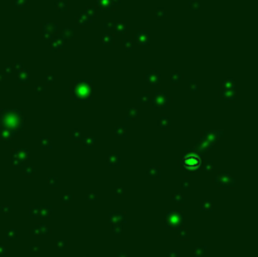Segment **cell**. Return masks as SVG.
<instances>
[{"label": "cell", "instance_id": "1", "mask_svg": "<svg viewBox=\"0 0 258 257\" xmlns=\"http://www.w3.org/2000/svg\"><path fill=\"white\" fill-rule=\"evenodd\" d=\"M184 165L189 169H195L197 167L200 165V159L197 155H188L184 159Z\"/></svg>", "mask_w": 258, "mask_h": 257}, {"label": "cell", "instance_id": "2", "mask_svg": "<svg viewBox=\"0 0 258 257\" xmlns=\"http://www.w3.org/2000/svg\"><path fill=\"white\" fill-rule=\"evenodd\" d=\"M57 28H58V25L54 24V23H44V24L42 25L43 36H44L45 38H49L53 33H55V32H57Z\"/></svg>", "mask_w": 258, "mask_h": 257}, {"label": "cell", "instance_id": "3", "mask_svg": "<svg viewBox=\"0 0 258 257\" xmlns=\"http://www.w3.org/2000/svg\"><path fill=\"white\" fill-rule=\"evenodd\" d=\"M135 41L139 44H146L149 43V32L147 30H139L137 33H135Z\"/></svg>", "mask_w": 258, "mask_h": 257}, {"label": "cell", "instance_id": "4", "mask_svg": "<svg viewBox=\"0 0 258 257\" xmlns=\"http://www.w3.org/2000/svg\"><path fill=\"white\" fill-rule=\"evenodd\" d=\"M152 101H154V105L155 106H165V105H168V102H170L169 97H168L165 93H157L156 97Z\"/></svg>", "mask_w": 258, "mask_h": 257}, {"label": "cell", "instance_id": "5", "mask_svg": "<svg viewBox=\"0 0 258 257\" xmlns=\"http://www.w3.org/2000/svg\"><path fill=\"white\" fill-rule=\"evenodd\" d=\"M166 219H168V223L170 226H179L181 223V216L178 213H170Z\"/></svg>", "mask_w": 258, "mask_h": 257}, {"label": "cell", "instance_id": "6", "mask_svg": "<svg viewBox=\"0 0 258 257\" xmlns=\"http://www.w3.org/2000/svg\"><path fill=\"white\" fill-rule=\"evenodd\" d=\"M97 5L100 10H112L115 8L112 0H97Z\"/></svg>", "mask_w": 258, "mask_h": 257}, {"label": "cell", "instance_id": "7", "mask_svg": "<svg viewBox=\"0 0 258 257\" xmlns=\"http://www.w3.org/2000/svg\"><path fill=\"white\" fill-rule=\"evenodd\" d=\"M145 78H146V81H149L151 85H157V83L160 82V75H159L157 72H155V71H151L149 75L145 76Z\"/></svg>", "mask_w": 258, "mask_h": 257}, {"label": "cell", "instance_id": "8", "mask_svg": "<svg viewBox=\"0 0 258 257\" xmlns=\"http://www.w3.org/2000/svg\"><path fill=\"white\" fill-rule=\"evenodd\" d=\"M55 7H57V9L59 12H67L68 7H69L68 0H58V2L55 3Z\"/></svg>", "mask_w": 258, "mask_h": 257}, {"label": "cell", "instance_id": "9", "mask_svg": "<svg viewBox=\"0 0 258 257\" xmlns=\"http://www.w3.org/2000/svg\"><path fill=\"white\" fill-rule=\"evenodd\" d=\"M107 163L110 164V165H120V163H121V160H120V155H117V154H111L110 156H108V159H107Z\"/></svg>", "mask_w": 258, "mask_h": 257}, {"label": "cell", "instance_id": "10", "mask_svg": "<svg viewBox=\"0 0 258 257\" xmlns=\"http://www.w3.org/2000/svg\"><path fill=\"white\" fill-rule=\"evenodd\" d=\"M188 7H189V10L197 12V10L200 9V2H199V0H190L189 4H188Z\"/></svg>", "mask_w": 258, "mask_h": 257}, {"label": "cell", "instance_id": "11", "mask_svg": "<svg viewBox=\"0 0 258 257\" xmlns=\"http://www.w3.org/2000/svg\"><path fill=\"white\" fill-rule=\"evenodd\" d=\"M207 253V247L205 246H200V247H197L194 250V256L195 257H204Z\"/></svg>", "mask_w": 258, "mask_h": 257}, {"label": "cell", "instance_id": "12", "mask_svg": "<svg viewBox=\"0 0 258 257\" xmlns=\"http://www.w3.org/2000/svg\"><path fill=\"white\" fill-rule=\"evenodd\" d=\"M82 13H83L84 15H87L89 19H92V18L94 17V14H96V8H93V7H88V8H86Z\"/></svg>", "mask_w": 258, "mask_h": 257}, {"label": "cell", "instance_id": "13", "mask_svg": "<svg viewBox=\"0 0 258 257\" xmlns=\"http://www.w3.org/2000/svg\"><path fill=\"white\" fill-rule=\"evenodd\" d=\"M170 124H171L170 120H169L168 117H165V116H163V117L160 119V121H159V126H160V128H166Z\"/></svg>", "mask_w": 258, "mask_h": 257}, {"label": "cell", "instance_id": "14", "mask_svg": "<svg viewBox=\"0 0 258 257\" xmlns=\"http://www.w3.org/2000/svg\"><path fill=\"white\" fill-rule=\"evenodd\" d=\"M89 20H91V19H89L87 15H84L83 13H82V14H81V15L77 18V23H78L79 25H86V24H87Z\"/></svg>", "mask_w": 258, "mask_h": 257}, {"label": "cell", "instance_id": "15", "mask_svg": "<svg viewBox=\"0 0 258 257\" xmlns=\"http://www.w3.org/2000/svg\"><path fill=\"white\" fill-rule=\"evenodd\" d=\"M28 72L24 70V71H22V73H20V76H19V80H18V82L19 83H28Z\"/></svg>", "mask_w": 258, "mask_h": 257}, {"label": "cell", "instance_id": "16", "mask_svg": "<svg viewBox=\"0 0 258 257\" xmlns=\"http://www.w3.org/2000/svg\"><path fill=\"white\" fill-rule=\"evenodd\" d=\"M28 3H29V0H15L14 5L17 8H19V9H23V8H25L28 5Z\"/></svg>", "mask_w": 258, "mask_h": 257}, {"label": "cell", "instance_id": "17", "mask_svg": "<svg viewBox=\"0 0 258 257\" xmlns=\"http://www.w3.org/2000/svg\"><path fill=\"white\" fill-rule=\"evenodd\" d=\"M115 28H116V32L117 33H125L126 32V24L125 23H117V24H115Z\"/></svg>", "mask_w": 258, "mask_h": 257}, {"label": "cell", "instance_id": "18", "mask_svg": "<svg viewBox=\"0 0 258 257\" xmlns=\"http://www.w3.org/2000/svg\"><path fill=\"white\" fill-rule=\"evenodd\" d=\"M63 36H64V37H67V38H73L74 32H73L72 28H66V29L63 30Z\"/></svg>", "mask_w": 258, "mask_h": 257}, {"label": "cell", "instance_id": "19", "mask_svg": "<svg viewBox=\"0 0 258 257\" xmlns=\"http://www.w3.org/2000/svg\"><path fill=\"white\" fill-rule=\"evenodd\" d=\"M115 133H116V135H118V136H125V135H126V128H125L123 126H118V127H116Z\"/></svg>", "mask_w": 258, "mask_h": 257}, {"label": "cell", "instance_id": "20", "mask_svg": "<svg viewBox=\"0 0 258 257\" xmlns=\"http://www.w3.org/2000/svg\"><path fill=\"white\" fill-rule=\"evenodd\" d=\"M72 199H73V196H72V194H64V196L62 197V202H63L64 204H69V203L72 202Z\"/></svg>", "mask_w": 258, "mask_h": 257}, {"label": "cell", "instance_id": "21", "mask_svg": "<svg viewBox=\"0 0 258 257\" xmlns=\"http://www.w3.org/2000/svg\"><path fill=\"white\" fill-rule=\"evenodd\" d=\"M83 145L87 146V148L93 146V145H94V139H93V138H86V139L83 140Z\"/></svg>", "mask_w": 258, "mask_h": 257}, {"label": "cell", "instance_id": "22", "mask_svg": "<svg viewBox=\"0 0 258 257\" xmlns=\"http://www.w3.org/2000/svg\"><path fill=\"white\" fill-rule=\"evenodd\" d=\"M67 246H68V241H59V242L57 243V248H58V251H63Z\"/></svg>", "mask_w": 258, "mask_h": 257}, {"label": "cell", "instance_id": "23", "mask_svg": "<svg viewBox=\"0 0 258 257\" xmlns=\"http://www.w3.org/2000/svg\"><path fill=\"white\" fill-rule=\"evenodd\" d=\"M102 42L106 44V43H108V44H112V42H113V38H112V36L111 34H105L103 36V38H102Z\"/></svg>", "mask_w": 258, "mask_h": 257}, {"label": "cell", "instance_id": "24", "mask_svg": "<svg viewBox=\"0 0 258 257\" xmlns=\"http://www.w3.org/2000/svg\"><path fill=\"white\" fill-rule=\"evenodd\" d=\"M183 78V76L180 75V73H176V72H174L173 75H171V82L173 83H176L178 81H180Z\"/></svg>", "mask_w": 258, "mask_h": 257}, {"label": "cell", "instance_id": "25", "mask_svg": "<svg viewBox=\"0 0 258 257\" xmlns=\"http://www.w3.org/2000/svg\"><path fill=\"white\" fill-rule=\"evenodd\" d=\"M165 14H166V13H165V10H164V9H157V10H156V13H155V17H156V18H159V19H163V18L165 17Z\"/></svg>", "mask_w": 258, "mask_h": 257}, {"label": "cell", "instance_id": "26", "mask_svg": "<svg viewBox=\"0 0 258 257\" xmlns=\"http://www.w3.org/2000/svg\"><path fill=\"white\" fill-rule=\"evenodd\" d=\"M41 211H42V216H43V217L50 216V213H52V209H50V207H43Z\"/></svg>", "mask_w": 258, "mask_h": 257}, {"label": "cell", "instance_id": "27", "mask_svg": "<svg viewBox=\"0 0 258 257\" xmlns=\"http://www.w3.org/2000/svg\"><path fill=\"white\" fill-rule=\"evenodd\" d=\"M136 115H137V111L135 109H130V110H128V112H127V117L130 119V120H134V117Z\"/></svg>", "mask_w": 258, "mask_h": 257}, {"label": "cell", "instance_id": "28", "mask_svg": "<svg viewBox=\"0 0 258 257\" xmlns=\"http://www.w3.org/2000/svg\"><path fill=\"white\" fill-rule=\"evenodd\" d=\"M45 80H47L48 83H53L54 81H57V75H52V73H49V75H47Z\"/></svg>", "mask_w": 258, "mask_h": 257}, {"label": "cell", "instance_id": "29", "mask_svg": "<svg viewBox=\"0 0 258 257\" xmlns=\"http://www.w3.org/2000/svg\"><path fill=\"white\" fill-rule=\"evenodd\" d=\"M71 136L73 140H79L81 139V131H77V130H73L71 133Z\"/></svg>", "mask_w": 258, "mask_h": 257}, {"label": "cell", "instance_id": "30", "mask_svg": "<svg viewBox=\"0 0 258 257\" xmlns=\"http://www.w3.org/2000/svg\"><path fill=\"white\" fill-rule=\"evenodd\" d=\"M200 207H202L203 211H210V209H212V203H210V202H209V203H208V202H203Z\"/></svg>", "mask_w": 258, "mask_h": 257}, {"label": "cell", "instance_id": "31", "mask_svg": "<svg viewBox=\"0 0 258 257\" xmlns=\"http://www.w3.org/2000/svg\"><path fill=\"white\" fill-rule=\"evenodd\" d=\"M179 240H188V237H189V235H188V232L186 231H184V230H181L180 232H179Z\"/></svg>", "mask_w": 258, "mask_h": 257}, {"label": "cell", "instance_id": "32", "mask_svg": "<svg viewBox=\"0 0 258 257\" xmlns=\"http://www.w3.org/2000/svg\"><path fill=\"white\" fill-rule=\"evenodd\" d=\"M34 174V168H25V170H24V175H26V177H31Z\"/></svg>", "mask_w": 258, "mask_h": 257}, {"label": "cell", "instance_id": "33", "mask_svg": "<svg viewBox=\"0 0 258 257\" xmlns=\"http://www.w3.org/2000/svg\"><path fill=\"white\" fill-rule=\"evenodd\" d=\"M41 146H42V148H50V141H49V139H42V141H41Z\"/></svg>", "mask_w": 258, "mask_h": 257}, {"label": "cell", "instance_id": "34", "mask_svg": "<svg viewBox=\"0 0 258 257\" xmlns=\"http://www.w3.org/2000/svg\"><path fill=\"white\" fill-rule=\"evenodd\" d=\"M122 44L125 46V48L126 49H128V51H131L132 49V46H131V42L130 41H126V39H123L122 41Z\"/></svg>", "mask_w": 258, "mask_h": 257}, {"label": "cell", "instance_id": "35", "mask_svg": "<svg viewBox=\"0 0 258 257\" xmlns=\"http://www.w3.org/2000/svg\"><path fill=\"white\" fill-rule=\"evenodd\" d=\"M48 184H49L50 187H55V185L58 184V182H57V178H54V177H50V178L48 179Z\"/></svg>", "mask_w": 258, "mask_h": 257}, {"label": "cell", "instance_id": "36", "mask_svg": "<svg viewBox=\"0 0 258 257\" xmlns=\"http://www.w3.org/2000/svg\"><path fill=\"white\" fill-rule=\"evenodd\" d=\"M149 99H150V95H149L147 92H145V93H144V96L140 99V102H141V104H145V102H147V101H149Z\"/></svg>", "mask_w": 258, "mask_h": 257}, {"label": "cell", "instance_id": "37", "mask_svg": "<svg viewBox=\"0 0 258 257\" xmlns=\"http://www.w3.org/2000/svg\"><path fill=\"white\" fill-rule=\"evenodd\" d=\"M189 85L191 86V88H190L191 91H198V90H199V86H198V85H195V82H194V81H190V83H189Z\"/></svg>", "mask_w": 258, "mask_h": 257}, {"label": "cell", "instance_id": "38", "mask_svg": "<svg viewBox=\"0 0 258 257\" xmlns=\"http://www.w3.org/2000/svg\"><path fill=\"white\" fill-rule=\"evenodd\" d=\"M29 250H30V252H39L41 251V247L39 246H30Z\"/></svg>", "mask_w": 258, "mask_h": 257}, {"label": "cell", "instance_id": "39", "mask_svg": "<svg viewBox=\"0 0 258 257\" xmlns=\"http://www.w3.org/2000/svg\"><path fill=\"white\" fill-rule=\"evenodd\" d=\"M166 257H178V253L174 252V251H171V252H168L166 253Z\"/></svg>", "mask_w": 258, "mask_h": 257}, {"label": "cell", "instance_id": "40", "mask_svg": "<svg viewBox=\"0 0 258 257\" xmlns=\"http://www.w3.org/2000/svg\"><path fill=\"white\" fill-rule=\"evenodd\" d=\"M115 257H130V256L126 255V253H123V252H117Z\"/></svg>", "mask_w": 258, "mask_h": 257}, {"label": "cell", "instance_id": "41", "mask_svg": "<svg viewBox=\"0 0 258 257\" xmlns=\"http://www.w3.org/2000/svg\"><path fill=\"white\" fill-rule=\"evenodd\" d=\"M37 211H39V208H37ZM29 214H30V217H33V216H34V209H33V207H30V211H29ZM36 216H38V213H37Z\"/></svg>", "mask_w": 258, "mask_h": 257}, {"label": "cell", "instance_id": "42", "mask_svg": "<svg viewBox=\"0 0 258 257\" xmlns=\"http://www.w3.org/2000/svg\"><path fill=\"white\" fill-rule=\"evenodd\" d=\"M212 168H213V163H207V165H205V170H212Z\"/></svg>", "mask_w": 258, "mask_h": 257}, {"label": "cell", "instance_id": "43", "mask_svg": "<svg viewBox=\"0 0 258 257\" xmlns=\"http://www.w3.org/2000/svg\"><path fill=\"white\" fill-rule=\"evenodd\" d=\"M43 91H44V87H43V86H38V87H36V92H39V93H41V92H43Z\"/></svg>", "mask_w": 258, "mask_h": 257}, {"label": "cell", "instance_id": "44", "mask_svg": "<svg viewBox=\"0 0 258 257\" xmlns=\"http://www.w3.org/2000/svg\"><path fill=\"white\" fill-rule=\"evenodd\" d=\"M34 257H42V256H34Z\"/></svg>", "mask_w": 258, "mask_h": 257}, {"label": "cell", "instance_id": "45", "mask_svg": "<svg viewBox=\"0 0 258 257\" xmlns=\"http://www.w3.org/2000/svg\"><path fill=\"white\" fill-rule=\"evenodd\" d=\"M83 257H89V256H83Z\"/></svg>", "mask_w": 258, "mask_h": 257}, {"label": "cell", "instance_id": "46", "mask_svg": "<svg viewBox=\"0 0 258 257\" xmlns=\"http://www.w3.org/2000/svg\"><path fill=\"white\" fill-rule=\"evenodd\" d=\"M96 2H97V0H96Z\"/></svg>", "mask_w": 258, "mask_h": 257}]
</instances>
